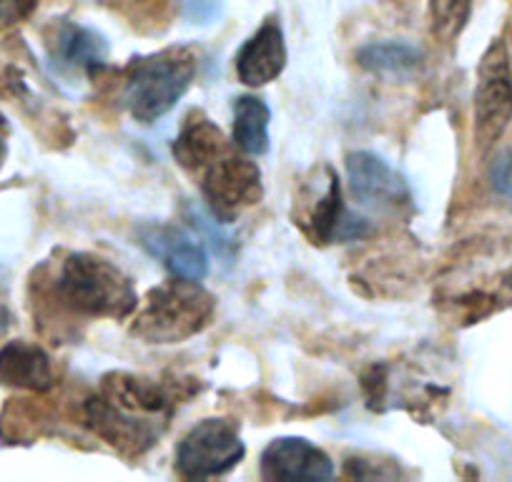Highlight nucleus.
<instances>
[{
    "label": "nucleus",
    "instance_id": "obj_1",
    "mask_svg": "<svg viewBox=\"0 0 512 482\" xmlns=\"http://www.w3.org/2000/svg\"><path fill=\"white\" fill-rule=\"evenodd\" d=\"M53 292L68 312L86 319H126L139 307L131 277L91 252H73L63 259Z\"/></svg>",
    "mask_w": 512,
    "mask_h": 482
},
{
    "label": "nucleus",
    "instance_id": "obj_2",
    "mask_svg": "<svg viewBox=\"0 0 512 482\" xmlns=\"http://www.w3.org/2000/svg\"><path fill=\"white\" fill-rule=\"evenodd\" d=\"M194 76L196 56L184 46L134 58L123 76V108L139 124H154L184 98L194 83Z\"/></svg>",
    "mask_w": 512,
    "mask_h": 482
},
{
    "label": "nucleus",
    "instance_id": "obj_3",
    "mask_svg": "<svg viewBox=\"0 0 512 482\" xmlns=\"http://www.w3.org/2000/svg\"><path fill=\"white\" fill-rule=\"evenodd\" d=\"M216 299L199 282L176 279L159 284L136 307L131 334L146 344H179L209 327Z\"/></svg>",
    "mask_w": 512,
    "mask_h": 482
},
{
    "label": "nucleus",
    "instance_id": "obj_4",
    "mask_svg": "<svg viewBox=\"0 0 512 482\" xmlns=\"http://www.w3.org/2000/svg\"><path fill=\"white\" fill-rule=\"evenodd\" d=\"M246 455L239 427L224 417L201 420L176 447V472L184 480H209L234 470Z\"/></svg>",
    "mask_w": 512,
    "mask_h": 482
},
{
    "label": "nucleus",
    "instance_id": "obj_5",
    "mask_svg": "<svg viewBox=\"0 0 512 482\" xmlns=\"http://www.w3.org/2000/svg\"><path fill=\"white\" fill-rule=\"evenodd\" d=\"M512 118V71L507 48L500 41L482 56L475 88V144L487 151Z\"/></svg>",
    "mask_w": 512,
    "mask_h": 482
},
{
    "label": "nucleus",
    "instance_id": "obj_6",
    "mask_svg": "<svg viewBox=\"0 0 512 482\" xmlns=\"http://www.w3.org/2000/svg\"><path fill=\"white\" fill-rule=\"evenodd\" d=\"M199 176L206 206L221 224H231L241 211L262 201V171L244 156H234L229 151Z\"/></svg>",
    "mask_w": 512,
    "mask_h": 482
},
{
    "label": "nucleus",
    "instance_id": "obj_7",
    "mask_svg": "<svg viewBox=\"0 0 512 482\" xmlns=\"http://www.w3.org/2000/svg\"><path fill=\"white\" fill-rule=\"evenodd\" d=\"M83 420L86 427L96 437H101L106 445L118 450L126 457H141L159 445V437L164 435L166 422L151 420V417L131 415V412L121 410L113 402L98 392L91 400L83 405Z\"/></svg>",
    "mask_w": 512,
    "mask_h": 482
},
{
    "label": "nucleus",
    "instance_id": "obj_8",
    "mask_svg": "<svg viewBox=\"0 0 512 482\" xmlns=\"http://www.w3.org/2000/svg\"><path fill=\"white\" fill-rule=\"evenodd\" d=\"M294 224L302 226V231L314 244H344V241L364 239L372 231L364 216L352 214L342 204V186L329 169L327 184L312 199L302 201V209H299Z\"/></svg>",
    "mask_w": 512,
    "mask_h": 482
},
{
    "label": "nucleus",
    "instance_id": "obj_9",
    "mask_svg": "<svg viewBox=\"0 0 512 482\" xmlns=\"http://www.w3.org/2000/svg\"><path fill=\"white\" fill-rule=\"evenodd\" d=\"M181 382L156 380L146 375H131V372H111L101 380V395L121 410L131 415L151 417V420L166 422L179 405Z\"/></svg>",
    "mask_w": 512,
    "mask_h": 482
},
{
    "label": "nucleus",
    "instance_id": "obj_10",
    "mask_svg": "<svg viewBox=\"0 0 512 482\" xmlns=\"http://www.w3.org/2000/svg\"><path fill=\"white\" fill-rule=\"evenodd\" d=\"M259 475L267 482H324L334 477V462L322 447L304 437H279L264 447Z\"/></svg>",
    "mask_w": 512,
    "mask_h": 482
},
{
    "label": "nucleus",
    "instance_id": "obj_11",
    "mask_svg": "<svg viewBox=\"0 0 512 482\" xmlns=\"http://www.w3.org/2000/svg\"><path fill=\"white\" fill-rule=\"evenodd\" d=\"M347 181L359 204L402 206L410 201V186L374 151H352L347 156Z\"/></svg>",
    "mask_w": 512,
    "mask_h": 482
},
{
    "label": "nucleus",
    "instance_id": "obj_12",
    "mask_svg": "<svg viewBox=\"0 0 512 482\" xmlns=\"http://www.w3.org/2000/svg\"><path fill=\"white\" fill-rule=\"evenodd\" d=\"M284 66H287V43L279 18L272 16L246 38L236 53L234 68L244 86L262 88L277 81Z\"/></svg>",
    "mask_w": 512,
    "mask_h": 482
},
{
    "label": "nucleus",
    "instance_id": "obj_13",
    "mask_svg": "<svg viewBox=\"0 0 512 482\" xmlns=\"http://www.w3.org/2000/svg\"><path fill=\"white\" fill-rule=\"evenodd\" d=\"M141 247L151 257L161 259L164 267L174 274L176 279H189V282H201L209 274V257L204 247L191 234H186L179 226L151 224L139 231Z\"/></svg>",
    "mask_w": 512,
    "mask_h": 482
},
{
    "label": "nucleus",
    "instance_id": "obj_14",
    "mask_svg": "<svg viewBox=\"0 0 512 482\" xmlns=\"http://www.w3.org/2000/svg\"><path fill=\"white\" fill-rule=\"evenodd\" d=\"M171 154L181 169L189 174H201L216 159L229 154V144L211 118H206L201 111H191L171 144Z\"/></svg>",
    "mask_w": 512,
    "mask_h": 482
},
{
    "label": "nucleus",
    "instance_id": "obj_15",
    "mask_svg": "<svg viewBox=\"0 0 512 482\" xmlns=\"http://www.w3.org/2000/svg\"><path fill=\"white\" fill-rule=\"evenodd\" d=\"M51 56L63 71L93 76L108 61V43L98 31L78 23H58L53 28Z\"/></svg>",
    "mask_w": 512,
    "mask_h": 482
},
{
    "label": "nucleus",
    "instance_id": "obj_16",
    "mask_svg": "<svg viewBox=\"0 0 512 482\" xmlns=\"http://www.w3.org/2000/svg\"><path fill=\"white\" fill-rule=\"evenodd\" d=\"M0 385L31 392L51 390L53 367L46 349L23 339L6 344L0 349Z\"/></svg>",
    "mask_w": 512,
    "mask_h": 482
},
{
    "label": "nucleus",
    "instance_id": "obj_17",
    "mask_svg": "<svg viewBox=\"0 0 512 482\" xmlns=\"http://www.w3.org/2000/svg\"><path fill=\"white\" fill-rule=\"evenodd\" d=\"M269 111L267 101L259 96H239L234 101V129L231 144L244 156H264L269 151Z\"/></svg>",
    "mask_w": 512,
    "mask_h": 482
},
{
    "label": "nucleus",
    "instance_id": "obj_18",
    "mask_svg": "<svg viewBox=\"0 0 512 482\" xmlns=\"http://www.w3.org/2000/svg\"><path fill=\"white\" fill-rule=\"evenodd\" d=\"M357 63L374 76L407 78L422 68V51L405 41H377L359 48Z\"/></svg>",
    "mask_w": 512,
    "mask_h": 482
},
{
    "label": "nucleus",
    "instance_id": "obj_19",
    "mask_svg": "<svg viewBox=\"0 0 512 482\" xmlns=\"http://www.w3.org/2000/svg\"><path fill=\"white\" fill-rule=\"evenodd\" d=\"M472 13V0H430L427 21L435 41L452 43L467 26Z\"/></svg>",
    "mask_w": 512,
    "mask_h": 482
},
{
    "label": "nucleus",
    "instance_id": "obj_20",
    "mask_svg": "<svg viewBox=\"0 0 512 482\" xmlns=\"http://www.w3.org/2000/svg\"><path fill=\"white\" fill-rule=\"evenodd\" d=\"M38 0H0V31L18 26L36 11Z\"/></svg>",
    "mask_w": 512,
    "mask_h": 482
},
{
    "label": "nucleus",
    "instance_id": "obj_21",
    "mask_svg": "<svg viewBox=\"0 0 512 482\" xmlns=\"http://www.w3.org/2000/svg\"><path fill=\"white\" fill-rule=\"evenodd\" d=\"M8 327H11V314L6 307H0V337L8 332Z\"/></svg>",
    "mask_w": 512,
    "mask_h": 482
}]
</instances>
